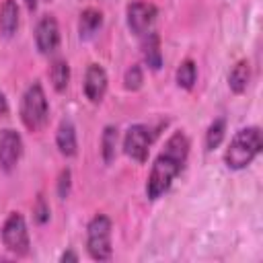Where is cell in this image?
I'll use <instances>...</instances> for the list:
<instances>
[{
  "label": "cell",
  "mask_w": 263,
  "mask_h": 263,
  "mask_svg": "<svg viewBox=\"0 0 263 263\" xmlns=\"http://www.w3.org/2000/svg\"><path fill=\"white\" fill-rule=\"evenodd\" d=\"M60 261H62V263H66V261H78V255H76L74 251H66V253H62Z\"/></svg>",
  "instance_id": "cell-24"
},
{
  "label": "cell",
  "mask_w": 263,
  "mask_h": 263,
  "mask_svg": "<svg viewBox=\"0 0 263 263\" xmlns=\"http://www.w3.org/2000/svg\"><path fill=\"white\" fill-rule=\"evenodd\" d=\"M142 58L144 64L150 70H160L162 66V49H160V37L154 31H148L142 35Z\"/></svg>",
  "instance_id": "cell-12"
},
{
  "label": "cell",
  "mask_w": 263,
  "mask_h": 263,
  "mask_svg": "<svg viewBox=\"0 0 263 263\" xmlns=\"http://www.w3.org/2000/svg\"><path fill=\"white\" fill-rule=\"evenodd\" d=\"M25 2V6H27V10H37V4H39V0H23Z\"/></svg>",
  "instance_id": "cell-25"
},
{
  "label": "cell",
  "mask_w": 263,
  "mask_h": 263,
  "mask_svg": "<svg viewBox=\"0 0 263 263\" xmlns=\"http://www.w3.org/2000/svg\"><path fill=\"white\" fill-rule=\"evenodd\" d=\"M55 146L60 150V154H64L66 158H72L78 154V138H76V127L72 123V119H62L55 132Z\"/></svg>",
  "instance_id": "cell-11"
},
{
  "label": "cell",
  "mask_w": 263,
  "mask_h": 263,
  "mask_svg": "<svg viewBox=\"0 0 263 263\" xmlns=\"http://www.w3.org/2000/svg\"><path fill=\"white\" fill-rule=\"evenodd\" d=\"M251 80V66L247 60H238L228 72V88L234 95H242Z\"/></svg>",
  "instance_id": "cell-15"
},
{
  "label": "cell",
  "mask_w": 263,
  "mask_h": 263,
  "mask_svg": "<svg viewBox=\"0 0 263 263\" xmlns=\"http://www.w3.org/2000/svg\"><path fill=\"white\" fill-rule=\"evenodd\" d=\"M33 220L37 224H45L49 220V205L45 201V197L39 193L37 199H35V205H33Z\"/></svg>",
  "instance_id": "cell-22"
},
{
  "label": "cell",
  "mask_w": 263,
  "mask_h": 263,
  "mask_svg": "<svg viewBox=\"0 0 263 263\" xmlns=\"http://www.w3.org/2000/svg\"><path fill=\"white\" fill-rule=\"evenodd\" d=\"M187 156H189V138L185 136V132L177 129V132H173L168 136V140L164 142L162 150L154 158L152 171H150L148 181H146L148 199L154 201V199L162 197L171 189L173 181L183 171V166L187 162Z\"/></svg>",
  "instance_id": "cell-1"
},
{
  "label": "cell",
  "mask_w": 263,
  "mask_h": 263,
  "mask_svg": "<svg viewBox=\"0 0 263 263\" xmlns=\"http://www.w3.org/2000/svg\"><path fill=\"white\" fill-rule=\"evenodd\" d=\"M175 80L179 84V88L183 90H191L195 86V80H197V66L193 60H183L179 66H177V72H175Z\"/></svg>",
  "instance_id": "cell-18"
},
{
  "label": "cell",
  "mask_w": 263,
  "mask_h": 263,
  "mask_svg": "<svg viewBox=\"0 0 263 263\" xmlns=\"http://www.w3.org/2000/svg\"><path fill=\"white\" fill-rule=\"evenodd\" d=\"M60 39H62V35H60V25H58L55 16L43 14L35 25V45H37L39 53L51 55L60 47Z\"/></svg>",
  "instance_id": "cell-8"
},
{
  "label": "cell",
  "mask_w": 263,
  "mask_h": 263,
  "mask_svg": "<svg viewBox=\"0 0 263 263\" xmlns=\"http://www.w3.org/2000/svg\"><path fill=\"white\" fill-rule=\"evenodd\" d=\"M158 16V8L152 2H144V0H134L127 4L125 8V21H127V29L142 37L144 33L150 31V27L154 25Z\"/></svg>",
  "instance_id": "cell-7"
},
{
  "label": "cell",
  "mask_w": 263,
  "mask_h": 263,
  "mask_svg": "<svg viewBox=\"0 0 263 263\" xmlns=\"http://www.w3.org/2000/svg\"><path fill=\"white\" fill-rule=\"evenodd\" d=\"M49 80H51V86L58 92H64L70 84V64L62 58L53 60L51 66H49Z\"/></svg>",
  "instance_id": "cell-17"
},
{
  "label": "cell",
  "mask_w": 263,
  "mask_h": 263,
  "mask_svg": "<svg viewBox=\"0 0 263 263\" xmlns=\"http://www.w3.org/2000/svg\"><path fill=\"white\" fill-rule=\"evenodd\" d=\"M111 218L95 214L86 226V251L95 261H109L113 255L111 247Z\"/></svg>",
  "instance_id": "cell-4"
},
{
  "label": "cell",
  "mask_w": 263,
  "mask_h": 263,
  "mask_svg": "<svg viewBox=\"0 0 263 263\" xmlns=\"http://www.w3.org/2000/svg\"><path fill=\"white\" fill-rule=\"evenodd\" d=\"M18 113H21L23 125L29 132H39L41 127H45L49 117V105H47V97L41 82H33L25 88Z\"/></svg>",
  "instance_id": "cell-3"
},
{
  "label": "cell",
  "mask_w": 263,
  "mask_h": 263,
  "mask_svg": "<svg viewBox=\"0 0 263 263\" xmlns=\"http://www.w3.org/2000/svg\"><path fill=\"white\" fill-rule=\"evenodd\" d=\"M70 189H72V173H70V168H62V173L58 177V183H55L58 197L60 199H66L70 195Z\"/></svg>",
  "instance_id": "cell-21"
},
{
  "label": "cell",
  "mask_w": 263,
  "mask_h": 263,
  "mask_svg": "<svg viewBox=\"0 0 263 263\" xmlns=\"http://www.w3.org/2000/svg\"><path fill=\"white\" fill-rule=\"evenodd\" d=\"M142 82H144V72H142V66L140 64H132L125 74H123V86L125 90H140L142 88Z\"/></svg>",
  "instance_id": "cell-20"
},
{
  "label": "cell",
  "mask_w": 263,
  "mask_h": 263,
  "mask_svg": "<svg viewBox=\"0 0 263 263\" xmlns=\"http://www.w3.org/2000/svg\"><path fill=\"white\" fill-rule=\"evenodd\" d=\"M107 84H109V78H107V72L101 64H90L84 72V95L90 103H101L105 99V92H107Z\"/></svg>",
  "instance_id": "cell-10"
},
{
  "label": "cell",
  "mask_w": 263,
  "mask_h": 263,
  "mask_svg": "<svg viewBox=\"0 0 263 263\" xmlns=\"http://www.w3.org/2000/svg\"><path fill=\"white\" fill-rule=\"evenodd\" d=\"M23 156V138L16 129H2L0 132V168L4 173H12Z\"/></svg>",
  "instance_id": "cell-9"
},
{
  "label": "cell",
  "mask_w": 263,
  "mask_h": 263,
  "mask_svg": "<svg viewBox=\"0 0 263 263\" xmlns=\"http://www.w3.org/2000/svg\"><path fill=\"white\" fill-rule=\"evenodd\" d=\"M152 129L144 123H134L127 127L125 136H123V152L136 160V162H146L148 154H150V146H152Z\"/></svg>",
  "instance_id": "cell-6"
},
{
  "label": "cell",
  "mask_w": 263,
  "mask_h": 263,
  "mask_svg": "<svg viewBox=\"0 0 263 263\" xmlns=\"http://www.w3.org/2000/svg\"><path fill=\"white\" fill-rule=\"evenodd\" d=\"M6 113H8V101H6L4 92L0 90V117H4Z\"/></svg>",
  "instance_id": "cell-23"
},
{
  "label": "cell",
  "mask_w": 263,
  "mask_h": 263,
  "mask_svg": "<svg viewBox=\"0 0 263 263\" xmlns=\"http://www.w3.org/2000/svg\"><path fill=\"white\" fill-rule=\"evenodd\" d=\"M226 136V119L224 117H218L214 119L210 125H208V132H205V148L208 150H214L222 144Z\"/></svg>",
  "instance_id": "cell-19"
},
{
  "label": "cell",
  "mask_w": 263,
  "mask_h": 263,
  "mask_svg": "<svg viewBox=\"0 0 263 263\" xmlns=\"http://www.w3.org/2000/svg\"><path fill=\"white\" fill-rule=\"evenodd\" d=\"M18 29V4L16 0H4L0 4V35L10 39Z\"/></svg>",
  "instance_id": "cell-13"
},
{
  "label": "cell",
  "mask_w": 263,
  "mask_h": 263,
  "mask_svg": "<svg viewBox=\"0 0 263 263\" xmlns=\"http://www.w3.org/2000/svg\"><path fill=\"white\" fill-rule=\"evenodd\" d=\"M2 242L6 247V251H10L16 257H25L31 251V240H29V230H27V222L23 218V214L18 212H10L8 218L2 224Z\"/></svg>",
  "instance_id": "cell-5"
},
{
  "label": "cell",
  "mask_w": 263,
  "mask_h": 263,
  "mask_svg": "<svg viewBox=\"0 0 263 263\" xmlns=\"http://www.w3.org/2000/svg\"><path fill=\"white\" fill-rule=\"evenodd\" d=\"M261 148H263L261 129L257 125L242 127L232 136V140L224 152V162L230 171H242L259 156Z\"/></svg>",
  "instance_id": "cell-2"
},
{
  "label": "cell",
  "mask_w": 263,
  "mask_h": 263,
  "mask_svg": "<svg viewBox=\"0 0 263 263\" xmlns=\"http://www.w3.org/2000/svg\"><path fill=\"white\" fill-rule=\"evenodd\" d=\"M101 25H103V12L99 8H92V6L84 8L78 16V35H80V39L95 37V33L101 29Z\"/></svg>",
  "instance_id": "cell-14"
},
{
  "label": "cell",
  "mask_w": 263,
  "mask_h": 263,
  "mask_svg": "<svg viewBox=\"0 0 263 263\" xmlns=\"http://www.w3.org/2000/svg\"><path fill=\"white\" fill-rule=\"evenodd\" d=\"M117 144H119V132L115 125H105L101 134V156L105 164H111L117 156Z\"/></svg>",
  "instance_id": "cell-16"
}]
</instances>
